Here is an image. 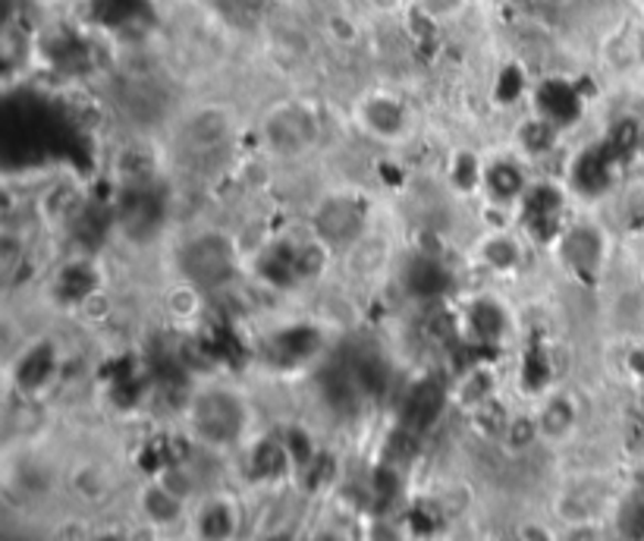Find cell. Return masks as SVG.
I'll return each instance as SVG.
<instances>
[{
    "mask_svg": "<svg viewBox=\"0 0 644 541\" xmlns=\"http://www.w3.org/2000/svg\"><path fill=\"white\" fill-rule=\"evenodd\" d=\"M236 270V252L221 230H202L180 246V277L211 290L227 284Z\"/></svg>",
    "mask_w": 644,
    "mask_h": 541,
    "instance_id": "7a4b0ae2",
    "label": "cell"
},
{
    "mask_svg": "<svg viewBox=\"0 0 644 541\" xmlns=\"http://www.w3.org/2000/svg\"><path fill=\"white\" fill-rule=\"evenodd\" d=\"M522 221L528 233L544 243L554 236V230L560 227L562 221V192L554 183H532V189L525 192V199L519 202Z\"/></svg>",
    "mask_w": 644,
    "mask_h": 541,
    "instance_id": "8992f818",
    "label": "cell"
},
{
    "mask_svg": "<svg viewBox=\"0 0 644 541\" xmlns=\"http://www.w3.org/2000/svg\"><path fill=\"white\" fill-rule=\"evenodd\" d=\"M406 287L421 296L425 299V284H428V296L431 299H440L443 290L450 287V277H447V268L437 262V258H412L409 265H406Z\"/></svg>",
    "mask_w": 644,
    "mask_h": 541,
    "instance_id": "4fadbf2b",
    "label": "cell"
},
{
    "mask_svg": "<svg viewBox=\"0 0 644 541\" xmlns=\"http://www.w3.org/2000/svg\"><path fill=\"white\" fill-rule=\"evenodd\" d=\"M229 114L221 107H202L189 120V142L195 148H217L229 139Z\"/></svg>",
    "mask_w": 644,
    "mask_h": 541,
    "instance_id": "7c38bea8",
    "label": "cell"
},
{
    "mask_svg": "<svg viewBox=\"0 0 644 541\" xmlns=\"http://www.w3.org/2000/svg\"><path fill=\"white\" fill-rule=\"evenodd\" d=\"M532 189V177L525 173V167L516 158H497L484 167V195L491 205H519L525 192Z\"/></svg>",
    "mask_w": 644,
    "mask_h": 541,
    "instance_id": "52a82bcc",
    "label": "cell"
},
{
    "mask_svg": "<svg viewBox=\"0 0 644 541\" xmlns=\"http://www.w3.org/2000/svg\"><path fill=\"white\" fill-rule=\"evenodd\" d=\"M261 142L277 158H299L309 155L321 139V120L305 102H277L261 117Z\"/></svg>",
    "mask_w": 644,
    "mask_h": 541,
    "instance_id": "6da1fadb",
    "label": "cell"
},
{
    "mask_svg": "<svg viewBox=\"0 0 644 541\" xmlns=\"http://www.w3.org/2000/svg\"><path fill=\"white\" fill-rule=\"evenodd\" d=\"M557 139H560L557 120L544 117V114H528L516 126V146H519L522 158H544V155H550L554 146H557Z\"/></svg>",
    "mask_w": 644,
    "mask_h": 541,
    "instance_id": "30bf717a",
    "label": "cell"
},
{
    "mask_svg": "<svg viewBox=\"0 0 644 541\" xmlns=\"http://www.w3.org/2000/svg\"><path fill=\"white\" fill-rule=\"evenodd\" d=\"M355 120L377 142H399V139H406V132L412 126L406 102L399 95H390V92L365 95L355 105Z\"/></svg>",
    "mask_w": 644,
    "mask_h": 541,
    "instance_id": "5b68a950",
    "label": "cell"
},
{
    "mask_svg": "<svg viewBox=\"0 0 644 541\" xmlns=\"http://www.w3.org/2000/svg\"><path fill=\"white\" fill-rule=\"evenodd\" d=\"M465 0H418V7L431 17V20H453L462 10Z\"/></svg>",
    "mask_w": 644,
    "mask_h": 541,
    "instance_id": "9a60e30c",
    "label": "cell"
},
{
    "mask_svg": "<svg viewBox=\"0 0 644 541\" xmlns=\"http://www.w3.org/2000/svg\"><path fill=\"white\" fill-rule=\"evenodd\" d=\"M22 3H29L32 10H42V13H51V10H61L66 0H22Z\"/></svg>",
    "mask_w": 644,
    "mask_h": 541,
    "instance_id": "2e32d148",
    "label": "cell"
},
{
    "mask_svg": "<svg viewBox=\"0 0 644 541\" xmlns=\"http://www.w3.org/2000/svg\"><path fill=\"white\" fill-rule=\"evenodd\" d=\"M243 406L239 400L227 391H208V394L195 396L192 403V428L198 441H205L211 447H227L236 437L243 435Z\"/></svg>",
    "mask_w": 644,
    "mask_h": 541,
    "instance_id": "3957f363",
    "label": "cell"
},
{
    "mask_svg": "<svg viewBox=\"0 0 644 541\" xmlns=\"http://www.w3.org/2000/svg\"><path fill=\"white\" fill-rule=\"evenodd\" d=\"M239 529V513L229 498H208L198 503L195 513V535L198 541H229Z\"/></svg>",
    "mask_w": 644,
    "mask_h": 541,
    "instance_id": "9c48e42d",
    "label": "cell"
},
{
    "mask_svg": "<svg viewBox=\"0 0 644 541\" xmlns=\"http://www.w3.org/2000/svg\"><path fill=\"white\" fill-rule=\"evenodd\" d=\"M475 262L497 277H509L525 265V246L506 230H491L475 243Z\"/></svg>",
    "mask_w": 644,
    "mask_h": 541,
    "instance_id": "ba28073f",
    "label": "cell"
},
{
    "mask_svg": "<svg viewBox=\"0 0 644 541\" xmlns=\"http://www.w3.org/2000/svg\"><path fill=\"white\" fill-rule=\"evenodd\" d=\"M620 529H623L625 539L644 541V498L629 500L620 513Z\"/></svg>",
    "mask_w": 644,
    "mask_h": 541,
    "instance_id": "5bb4252c",
    "label": "cell"
},
{
    "mask_svg": "<svg viewBox=\"0 0 644 541\" xmlns=\"http://www.w3.org/2000/svg\"><path fill=\"white\" fill-rule=\"evenodd\" d=\"M447 180H450V189L459 192L462 199L475 195L484 189V165H481L479 151L472 148H457L450 155V165H447Z\"/></svg>",
    "mask_w": 644,
    "mask_h": 541,
    "instance_id": "8fae6325",
    "label": "cell"
},
{
    "mask_svg": "<svg viewBox=\"0 0 644 541\" xmlns=\"http://www.w3.org/2000/svg\"><path fill=\"white\" fill-rule=\"evenodd\" d=\"M368 227V218L350 192H333L314 211V236H321L333 252H346L355 246Z\"/></svg>",
    "mask_w": 644,
    "mask_h": 541,
    "instance_id": "277c9868",
    "label": "cell"
}]
</instances>
